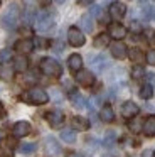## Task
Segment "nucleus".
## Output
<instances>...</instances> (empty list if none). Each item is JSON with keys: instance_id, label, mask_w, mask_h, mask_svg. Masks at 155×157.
<instances>
[{"instance_id": "nucleus-23", "label": "nucleus", "mask_w": 155, "mask_h": 157, "mask_svg": "<svg viewBox=\"0 0 155 157\" xmlns=\"http://www.w3.org/2000/svg\"><path fill=\"white\" fill-rule=\"evenodd\" d=\"M79 25L81 29H83L84 32H93V19H91V15H83L79 21Z\"/></svg>"}, {"instance_id": "nucleus-7", "label": "nucleus", "mask_w": 155, "mask_h": 157, "mask_svg": "<svg viewBox=\"0 0 155 157\" xmlns=\"http://www.w3.org/2000/svg\"><path fill=\"white\" fill-rule=\"evenodd\" d=\"M108 34H110V37H113L115 41H121L123 37H127V27L118 24V22H113V24H110V27H108Z\"/></svg>"}, {"instance_id": "nucleus-20", "label": "nucleus", "mask_w": 155, "mask_h": 157, "mask_svg": "<svg viewBox=\"0 0 155 157\" xmlns=\"http://www.w3.org/2000/svg\"><path fill=\"white\" fill-rule=\"evenodd\" d=\"M100 117H101V120H103V122H106V123L113 122V120H115L113 106H111V105H104L103 108H101V112H100Z\"/></svg>"}, {"instance_id": "nucleus-35", "label": "nucleus", "mask_w": 155, "mask_h": 157, "mask_svg": "<svg viewBox=\"0 0 155 157\" xmlns=\"http://www.w3.org/2000/svg\"><path fill=\"white\" fill-rule=\"evenodd\" d=\"M89 14L94 15V17H100V15H101V9L98 7V5H93V7L89 9Z\"/></svg>"}, {"instance_id": "nucleus-22", "label": "nucleus", "mask_w": 155, "mask_h": 157, "mask_svg": "<svg viewBox=\"0 0 155 157\" xmlns=\"http://www.w3.org/2000/svg\"><path fill=\"white\" fill-rule=\"evenodd\" d=\"M110 34H106V32H103V34H100V36H96L94 37V41H93V44H94V48H106L108 44H110Z\"/></svg>"}, {"instance_id": "nucleus-10", "label": "nucleus", "mask_w": 155, "mask_h": 157, "mask_svg": "<svg viewBox=\"0 0 155 157\" xmlns=\"http://www.w3.org/2000/svg\"><path fill=\"white\" fill-rule=\"evenodd\" d=\"M44 144H46V152L49 154V155H59V154H61V145H59V142H57L52 135L46 137Z\"/></svg>"}, {"instance_id": "nucleus-29", "label": "nucleus", "mask_w": 155, "mask_h": 157, "mask_svg": "<svg viewBox=\"0 0 155 157\" xmlns=\"http://www.w3.org/2000/svg\"><path fill=\"white\" fill-rule=\"evenodd\" d=\"M115 139H116V133H115L113 130H110V132L106 133V137H104V140H103L104 147H111L115 144Z\"/></svg>"}, {"instance_id": "nucleus-8", "label": "nucleus", "mask_w": 155, "mask_h": 157, "mask_svg": "<svg viewBox=\"0 0 155 157\" xmlns=\"http://www.w3.org/2000/svg\"><path fill=\"white\" fill-rule=\"evenodd\" d=\"M125 14H127V5L121 4V2H113V4L110 5V15L115 19V21H120V19L125 17Z\"/></svg>"}, {"instance_id": "nucleus-16", "label": "nucleus", "mask_w": 155, "mask_h": 157, "mask_svg": "<svg viewBox=\"0 0 155 157\" xmlns=\"http://www.w3.org/2000/svg\"><path fill=\"white\" fill-rule=\"evenodd\" d=\"M67 66H69L71 71H79V69H83V58H81L79 54H71L69 58H67Z\"/></svg>"}, {"instance_id": "nucleus-17", "label": "nucleus", "mask_w": 155, "mask_h": 157, "mask_svg": "<svg viewBox=\"0 0 155 157\" xmlns=\"http://www.w3.org/2000/svg\"><path fill=\"white\" fill-rule=\"evenodd\" d=\"M142 130H143V133L147 137H153L155 135V115H150L147 120H145Z\"/></svg>"}, {"instance_id": "nucleus-3", "label": "nucleus", "mask_w": 155, "mask_h": 157, "mask_svg": "<svg viewBox=\"0 0 155 157\" xmlns=\"http://www.w3.org/2000/svg\"><path fill=\"white\" fill-rule=\"evenodd\" d=\"M40 71L46 76L59 78V76L62 75V66H61L54 58H44L42 61H40Z\"/></svg>"}, {"instance_id": "nucleus-27", "label": "nucleus", "mask_w": 155, "mask_h": 157, "mask_svg": "<svg viewBox=\"0 0 155 157\" xmlns=\"http://www.w3.org/2000/svg\"><path fill=\"white\" fill-rule=\"evenodd\" d=\"M138 95H140V98H143V100H150L152 96H153V88H152V85H143L140 88V91H138Z\"/></svg>"}, {"instance_id": "nucleus-4", "label": "nucleus", "mask_w": 155, "mask_h": 157, "mask_svg": "<svg viewBox=\"0 0 155 157\" xmlns=\"http://www.w3.org/2000/svg\"><path fill=\"white\" fill-rule=\"evenodd\" d=\"M52 25H54V17L49 14V12L42 10L39 15H37V19H36V29L37 31L46 32V31H49Z\"/></svg>"}, {"instance_id": "nucleus-18", "label": "nucleus", "mask_w": 155, "mask_h": 157, "mask_svg": "<svg viewBox=\"0 0 155 157\" xmlns=\"http://www.w3.org/2000/svg\"><path fill=\"white\" fill-rule=\"evenodd\" d=\"M13 73H15V69H13V66L9 64V63H3V64L0 66V78H2L3 81H10V79L13 78Z\"/></svg>"}, {"instance_id": "nucleus-26", "label": "nucleus", "mask_w": 155, "mask_h": 157, "mask_svg": "<svg viewBox=\"0 0 155 157\" xmlns=\"http://www.w3.org/2000/svg\"><path fill=\"white\" fill-rule=\"evenodd\" d=\"M71 101H73V105L76 108H84L86 106V98L83 95H79V93H73L71 95Z\"/></svg>"}, {"instance_id": "nucleus-37", "label": "nucleus", "mask_w": 155, "mask_h": 157, "mask_svg": "<svg viewBox=\"0 0 155 157\" xmlns=\"http://www.w3.org/2000/svg\"><path fill=\"white\" fill-rule=\"evenodd\" d=\"M142 157H153V150H152V149H145L143 152H142Z\"/></svg>"}, {"instance_id": "nucleus-25", "label": "nucleus", "mask_w": 155, "mask_h": 157, "mask_svg": "<svg viewBox=\"0 0 155 157\" xmlns=\"http://www.w3.org/2000/svg\"><path fill=\"white\" fill-rule=\"evenodd\" d=\"M88 120L83 118V117H74L73 118V128L74 130H86L88 128Z\"/></svg>"}, {"instance_id": "nucleus-31", "label": "nucleus", "mask_w": 155, "mask_h": 157, "mask_svg": "<svg viewBox=\"0 0 155 157\" xmlns=\"http://www.w3.org/2000/svg\"><path fill=\"white\" fill-rule=\"evenodd\" d=\"M36 149H37L36 144H22L20 145V152L22 154H32V152H36Z\"/></svg>"}, {"instance_id": "nucleus-33", "label": "nucleus", "mask_w": 155, "mask_h": 157, "mask_svg": "<svg viewBox=\"0 0 155 157\" xmlns=\"http://www.w3.org/2000/svg\"><path fill=\"white\" fill-rule=\"evenodd\" d=\"M145 61H147L148 64L155 66V51H153V49H152V51H148L147 54H145Z\"/></svg>"}, {"instance_id": "nucleus-28", "label": "nucleus", "mask_w": 155, "mask_h": 157, "mask_svg": "<svg viewBox=\"0 0 155 157\" xmlns=\"http://www.w3.org/2000/svg\"><path fill=\"white\" fill-rule=\"evenodd\" d=\"M142 127H143V123L140 122V118H138L137 115H135V117H131V118H130V122H128V128H130L131 132H135V133H137V132H140V128H142Z\"/></svg>"}, {"instance_id": "nucleus-24", "label": "nucleus", "mask_w": 155, "mask_h": 157, "mask_svg": "<svg viewBox=\"0 0 155 157\" xmlns=\"http://www.w3.org/2000/svg\"><path fill=\"white\" fill-rule=\"evenodd\" d=\"M61 139L64 140V142L67 144H74L76 142V132H74V128H66L61 132Z\"/></svg>"}, {"instance_id": "nucleus-39", "label": "nucleus", "mask_w": 155, "mask_h": 157, "mask_svg": "<svg viewBox=\"0 0 155 157\" xmlns=\"http://www.w3.org/2000/svg\"><path fill=\"white\" fill-rule=\"evenodd\" d=\"M69 157H84V155L79 152H73V154H69Z\"/></svg>"}, {"instance_id": "nucleus-1", "label": "nucleus", "mask_w": 155, "mask_h": 157, "mask_svg": "<svg viewBox=\"0 0 155 157\" xmlns=\"http://www.w3.org/2000/svg\"><path fill=\"white\" fill-rule=\"evenodd\" d=\"M19 17H20V10H19V5L17 4H10L7 7V10L3 12L2 15V25L5 29H15L17 24H19Z\"/></svg>"}, {"instance_id": "nucleus-32", "label": "nucleus", "mask_w": 155, "mask_h": 157, "mask_svg": "<svg viewBox=\"0 0 155 157\" xmlns=\"http://www.w3.org/2000/svg\"><path fill=\"white\" fill-rule=\"evenodd\" d=\"M10 59H12V51H10V49H3V51H0V61L2 63H9Z\"/></svg>"}, {"instance_id": "nucleus-41", "label": "nucleus", "mask_w": 155, "mask_h": 157, "mask_svg": "<svg viewBox=\"0 0 155 157\" xmlns=\"http://www.w3.org/2000/svg\"><path fill=\"white\" fill-rule=\"evenodd\" d=\"M2 115H3V108L0 106V117H2Z\"/></svg>"}, {"instance_id": "nucleus-14", "label": "nucleus", "mask_w": 155, "mask_h": 157, "mask_svg": "<svg viewBox=\"0 0 155 157\" xmlns=\"http://www.w3.org/2000/svg\"><path fill=\"white\" fill-rule=\"evenodd\" d=\"M32 49H34V41H30V39H20V41L15 42V51L19 54H29V52H32Z\"/></svg>"}, {"instance_id": "nucleus-43", "label": "nucleus", "mask_w": 155, "mask_h": 157, "mask_svg": "<svg viewBox=\"0 0 155 157\" xmlns=\"http://www.w3.org/2000/svg\"><path fill=\"white\" fill-rule=\"evenodd\" d=\"M25 2H27V4H32V2H34V0H25Z\"/></svg>"}, {"instance_id": "nucleus-21", "label": "nucleus", "mask_w": 155, "mask_h": 157, "mask_svg": "<svg viewBox=\"0 0 155 157\" xmlns=\"http://www.w3.org/2000/svg\"><path fill=\"white\" fill-rule=\"evenodd\" d=\"M128 58H130L133 63H137V64H140V63H143V59H145V54L142 52V49H138V48H131L130 51H128Z\"/></svg>"}, {"instance_id": "nucleus-6", "label": "nucleus", "mask_w": 155, "mask_h": 157, "mask_svg": "<svg viewBox=\"0 0 155 157\" xmlns=\"http://www.w3.org/2000/svg\"><path fill=\"white\" fill-rule=\"evenodd\" d=\"M76 81L81 86L89 88V86L94 85V75L91 71H86V69H79V71H76Z\"/></svg>"}, {"instance_id": "nucleus-34", "label": "nucleus", "mask_w": 155, "mask_h": 157, "mask_svg": "<svg viewBox=\"0 0 155 157\" xmlns=\"http://www.w3.org/2000/svg\"><path fill=\"white\" fill-rule=\"evenodd\" d=\"M34 44L39 46V48H47V44H49V42H47L46 39H42V37H37L36 41H34Z\"/></svg>"}, {"instance_id": "nucleus-42", "label": "nucleus", "mask_w": 155, "mask_h": 157, "mask_svg": "<svg viewBox=\"0 0 155 157\" xmlns=\"http://www.w3.org/2000/svg\"><path fill=\"white\" fill-rule=\"evenodd\" d=\"M56 2H57V4H62V2H64V0H56Z\"/></svg>"}, {"instance_id": "nucleus-5", "label": "nucleus", "mask_w": 155, "mask_h": 157, "mask_svg": "<svg viewBox=\"0 0 155 157\" xmlns=\"http://www.w3.org/2000/svg\"><path fill=\"white\" fill-rule=\"evenodd\" d=\"M67 42H69L71 46H74V48H81V46H84V42H86V37H84L81 29L69 27V31H67Z\"/></svg>"}, {"instance_id": "nucleus-15", "label": "nucleus", "mask_w": 155, "mask_h": 157, "mask_svg": "<svg viewBox=\"0 0 155 157\" xmlns=\"http://www.w3.org/2000/svg\"><path fill=\"white\" fill-rule=\"evenodd\" d=\"M89 64L93 66L96 71H103L104 68H108V59L103 54H96V56H89Z\"/></svg>"}, {"instance_id": "nucleus-19", "label": "nucleus", "mask_w": 155, "mask_h": 157, "mask_svg": "<svg viewBox=\"0 0 155 157\" xmlns=\"http://www.w3.org/2000/svg\"><path fill=\"white\" fill-rule=\"evenodd\" d=\"M27 68H29V61H27L25 54H20L13 59V69H15V71L24 73V71H27Z\"/></svg>"}, {"instance_id": "nucleus-38", "label": "nucleus", "mask_w": 155, "mask_h": 157, "mask_svg": "<svg viewBox=\"0 0 155 157\" xmlns=\"http://www.w3.org/2000/svg\"><path fill=\"white\" fill-rule=\"evenodd\" d=\"M131 29H133L135 32H140V29H142V27L137 24V22H133V24H131Z\"/></svg>"}, {"instance_id": "nucleus-2", "label": "nucleus", "mask_w": 155, "mask_h": 157, "mask_svg": "<svg viewBox=\"0 0 155 157\" xmlns=\"http://www.w3.org/2000/svg\"><path fill=\"white\" fill-rule=\"evenodd\" d=\"M22 100L29 105H46L49 101V95L42 88H30L25 95H22Z\"/></svg>"}, {"instance_id": "nucleus-40", "label": "nucleus", "mask_w": 155, "mask_h": 157, "mask_svg": "<svg viewBox=\"0 0 155 157\" xmlns=\"http://www.w3.org/2000/svg\"><path fill=\"white\" fill-rule=\"evenodd\" d=\"M83 5H88V4H93V0H79Z\"/></svg>"}, {"instance_id": "nucleus-9", "label": "nucleus", "mask_w": 155, "mask_h": 157, "mask_svg": "<svg viewBox=\"0 0 155 157\" xmlns=\"http://www.w3.org/2000/svg\"><path fill=\"white\" fill-rule=\"evenodd\" d=\"M30 123L29 122H25V120H20V122H17V123H13V127H12V132H13V135L15 137H25V135H29L30 133Z\"/></svg>"}, {"instance_id": "nucleus-11", "label": "nucleus", "mask_w": 155, "mask_h": 157, "mask_svg": "<svg viewBox=\"0 0 155 157\" xmlns=\"http://www.w3.org/2000/svg\"><path fill=\"white\" fill-rule=\"evenodd\" d=\"M46 118H47V122H49V125L54 127V128H59V127L64 123V115H62V112H59V110L49 112Z\"/></svg>"}, {"instance_id": "nucleus-13", "label": "nucleus", "mask_w": 155, "mask_h": 157, "mask_svg": "<svg viewBox=\"0 0 155 157\" xmlns=\"http://www.w3.org/2000/svg\"><path fill=\"white\" fill-rule=\"evenodd\" d=\"M111 54H113V58H116V59H125L128 56V49H127V46H125L123 42L116 41V42L111 44Z\"/></svg>"}, {"instance_id": "nucleus-12", "label": "nucleus", "mask_w": 155, "mask_h": 157, "mask_svg": "<svg viewBox=\"0 0 155 157\" xmlns=\"http://www.w3.org/2000/svg\"><path fill=\"white\" fill-rule=\"evenodd\" d=\"M138 112H140V108H138V105L133 101H125L123 105H121V115L128 120H130L131 117L138 115Z\"/></svg>"}, {"instance_id": "nucleus-36", "label": "nucleus", "mask_w": 155, "mask_h": 157, "mask_svg": "<svg viewBox=\"0 0 155 157\" xmlns=\"http://www.w3.org/2000/svg\"><path fill=\"white\" fill-rule=\"evenodd\" d=\"M52 98L56 100V101H61V100H62V95H61V93L57 91L56 88H54V90H52Z\"/></svg>"}, {"instance_id": "nucleus-30", "label": "nucleus", "mask_w": 155, "mask_h": 157, "mask_svg": "<svg viewBox=\"0 0 155 157\" xmlns=\"http://www.w3.org/2000/svg\"><path fill=\"white\" fill-rule=\"evenodd\" d=\"M131 76H133L135 79H140V78H143V76H145V69L142 68L140 64L133 66V69H131Z\"/></svg>"}]
</instances>
